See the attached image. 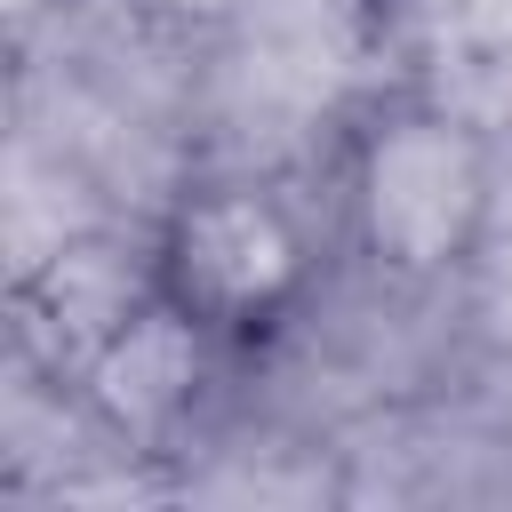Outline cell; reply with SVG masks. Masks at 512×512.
Returning <instances> with one entry per match:
<instances>
[{"mask_svg":"<svg viewBox=\"0 0 512 512\" xmlns=\"http://www.w3.org/2000/svg\"><path fill=\"white\" fill-rule=\"evenodd\" d=\"M64 0H0V16H8V32H32V24H48Z\"/></svg>","mask_w":512,"mask_h":512,"instance_id":"cell-5","label":"cell"},{"mask_svg":"<svg viewBox=\"0 0 512 512\" xmlns=\"http://www.w3.org/2000/svg\"><path fill=\"white\" fill-rule=\"evenodd\" d=\"M336 200L344 240L376 280L440 288L480 264L504 200V160L472 112L440 96H392L352 128Z\"/></svg>","mask_w":512,"mask_h":512,"instance_id":"cell-1","label":"cell"},{"mask_svg":"<svg viewBox=\"0 0 512 512\" xmlns=\"http://www.w3.org/2000/svg\"><path fill=\"white\" fill-rule=\"evenodd\" d=\"M144 256H152V296L184 312L216 352L272 344L320 280L312 216L280 184L232 176V168L176 184Z\"/></svg>","mask_w":512,"mask_h":512,"instance_id":"cell-2","label":"cell"},{"mask_svg":"<svg viewBox=\"0 0 512 512\" xmlns=\"http://www.w3.org/2000/svg\"><path fill=\"white\" fill-rule=\"evenodd\" d=\"M144 16H160V24H224V16H240V0H136Z\"/></svg>","mask_w":512,"mask_h":512,"instance_id":"cell-4","label":"cell"},{"mask_svg":"<svg viewBox=\"0 0 512 512\" xmlns=\"http://www.w3.org/2000/svg\"><path fill=\"white\" fill-rule=\"evenodd\" d=\"M208 360H216V344H208L184 312H168L160 296H144V304L72 368V392L88 400V416H96L112 440L152 448V440H168V432L192 416Z\"/></svg>","mask_w":512,"mask_h":512,"instance_id":"cell-3","label":"cell"}]
</instances>
